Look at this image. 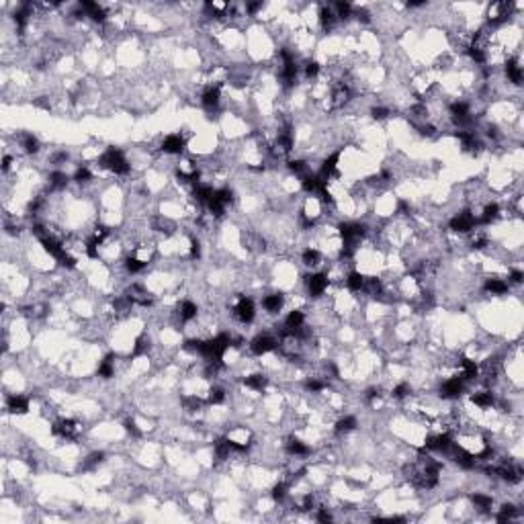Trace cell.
I'll use <instances>...</instances> for the list:
<instances>
[{"instance_id":"7a4b0ae2","label":"cell","mask_w":524,"mask_h":524,"mask_svg":"<svg viewBox=\"0 0 524 524\" xmlns=\"http://www.w3.org/2000/svg\"><path fill=\"white\" fill-rule=\"evenodd\" d=\"M51 434L64 438V440H74L80 434V424L76 420H70V418L57 420V422L51 424Z\"/></svg>"},{"instance_id":"83f0119b","label":"cell","mask_w":524,"mask_h":524,"mask_svg":"<svg viewBox=\"0 0 524 524\" xmlns=\"http://www.w3.org/2000/svg\"><path fill=\"white\" fill-rule=\"evenodd\" d=\"M320 258H322V254H320V250H316V248H305L303 254H301V260H303L305 266H318V264H320Z\"/></svg>"},{"instance_id":"6da1fadb","label":"cell","mask_w":524,"mask_h":524,"mask_svg":"<svg viewBox=\"0 0 524 524\" xmlns=\"http://www.w3.org/2000/svg\"><path fill=\"white\" fill-rule=\"evenodd\" d=\"M99 164L107 170H111L113 174H127L131 170V164L127 162L125 154H123L119 147H109L103 156L99 158Z\"/></svg>"},{"instance_id":"ab89813d","label":"cell","mask_w":524,"mask_h":524,"mask_svg":"<svg viewBox=\"0 0 524 524\" xmlns=\"http://www.w3.org/2000/svg\"><path fill=\"white\" fill-rule=\"evenodd\" d=\"M92 178V172L86 168V166H80L76 172H74V180L78 182V184H84V182H88Z\"/></svg>"},{"instance_id":"cb8c5ba5","label":"cell","mask_w":524,"mask_h":524,"mask_svg":"<svg viewBox=\"0 0 524 524\" xmlns=\"http://www.w3.org/2000/svg\"><path fill=\"white\" fill-rule=\"evenodd\" d=\"M21 147L25 149V154H37L39 152V139L33 133H23L21 135Z\"/></svg>"},{"instance_id":"7bdbcfd3","label":"cell","mask_w":524,"mask_h":524,"mask_svg":"<svg viewBox=\"0 0 524 524\" xmlns=\"http://www.w3.org/2000/svg\"><path fill=\"white\" fill-rule=\"evenodd\" d=\"M123 424H125V430H127V432H129V434H131V436H135V438H139V436H141V430H139V428H137V424H135V420H131V418H127V420H125V422H123Z\"/></svg>"},{"instance_id":"4fadbf2b","label":"cell","mask_w":524,"mask_h":524,"mask_svg":"<svg viewBox=\"0 0 524 524\" xmlns=\"http://www.w3.org/2000/svg\"><path fill=\"white\" fill-rule=\"evenodd\" d=\"M336 21H338V17H336L334 9L328 7V5H322V7H320V25H322V29H324V31H332L334 25H336Z\"/></svg>"},{"instance_id":"e575fe53","label":"cell","mask_w":524,"mask_h":524,"mask_svg":"<svg viewBox=\"0 0 524 524\" xmlns=\"http://www.w3.org/2000/svg\"><path fill=\"white\" fill-rule=\"evenodd\" d=\"M287 489H289V483L279 481V483L272 487V500H274V502H283L285 496H287Z\"/></svg>"},{"instance_id":"ee69618b","label":"cell","mask_w":524,"mask_h":524,"mask_svg":"<svg viewBox=\"0 0 524 524\" xmlns=\"http://www.w3.org/2000/svg\"><path fill=\"white\" fill-rule=\"evenodd\" d=\"M371 115H373V119L383 121V119H387V117L391 115V111H389L387 107H373V109H371Z\"/></svg>"},{"instance_id":"d6a6232c","label":"cell","mask_w":524,"mask_h":524,"mask_svg":"<svg viewBox=\"0 0 524 524\" xmlns=\"http://www.w3.org/2000/svg\"><path fill=\"white\" fill-rule=\"evenodd\" d=\"M305 391H312V393H318V391H324L326 387H328V381H322V379H316V377H312V379H307L305 381Z\"/></svg>"},{"instance_id":"f35d334b","label":"cell","mask_w":524,"mask_h":524,"mask_svg":"<svg viewBox=\"0 0 524 524\" xmlns=\"http://www.w3.org/2000/svg\"><path fill=\"white\" fill-rule=\"evenodd\" d=\"M516 514H518V510H516L512 504H506V506H502V512L496 516V520H498V522H506V520L514 518Z\"/></svg>"},{"instance_id":"d590c367","label":"cell","mask_w":524,"mask_h":524,"mask_svg":"<svg viewBox=\"0 0 524 524\" xmlns=\"http://www.w3.org/2000/svg\"><path fill=\"white\" fill-rule=\"evenodd\" d=\"M410 393H412V385H410V383H397V385L393 387V391H391V395H393L395 399H406Z\"/></svg>"},{"instance_id":"7dc6e473","label":"cell","mask_w":524,"mask_h":524,"mask_svg":"<svg viewBox=\"0 0 524 524\" xmlns=\"http://www.w3.org/2000/svg\"><path fill=\"white\" fill-rule=\"evenodd\" d=\"M244 9H246V13H248V15H252V17H254V15H256L260 9H262V3H248V5H246Z\"/></svg>"},{"instance_id":"5bb4252c","label":"cell","mask_w":524,"mask_h":524,"mask_svg":"<svg viewBox=\"0 0 524 524\" xmlns=\"http://www.w3.org/2000/svg\"><path fill=\"white\" fill-rule=\"evenodd\" d=\"M283 303H285V299H283L281 293H272V295H266L262 299V307L268 314H279L283 310Z\"/></svg>"},{"instance_id":"c3c4849f","label":"cell","mask_w":524,"mask_h":524,"mask_svg":"<svg viewBox=\"0 0 524 524\" xmlns=\"http://www.w3.org/2000/svg\"><path fill=\"white\" fill-rule=\"evenodd\" d=\"M510 281H512L514 285H520V283L524 281V272H522V270H512V272H510Z\"/></svg>"},{"instance_id":"277c9868","label":"cell","mask_w":524,"mask_h":524,"mask_svg":"<svg viewBox=\"0 0 524 524\" xmlns=\"http://www.w3.org/2000/svg\"><path fill=\"white\" fill-rule=\"evenodd\" d=\"M234 316H236L242 324H252V322H254V316H256L254 301H252L250 297H240V301H238L236 307H234Z\"/></svg>"},{"instance_id":"8fae6325","label":"cell","mask_w":524,"mask_h":524,"mask_svg":"<svg viewBox=\"0 0 524 524\" xmlns=\"http://www.w3.org/2000/svg\"><path fill=\"white\" fill-rule=\"evenodd\" d=\"M7 410L11 414H17V416H23L29 412V399L25 395H19V393H13L7 397Z\"/></svg>"},{"instance_id":"b9f144b4","label":"cell","mask_w":524,"mask_h":524,"mask_svg":"<svg viewBox=\"0 0 524 524\" xmlns=\"http://www.w3.org/2000/svg\"><path fill=\"white\" fill-rule=\"evenodd\" d=\"M318 74H320V64H318V61H307V64H305V78L312 80Z\"/></svg>"},{"instance_id":"f546056e","label":"cell","mask_w":524,"mask_h":524,"mask_svg":"<svg viewBox=\"0 0 524 524\" xmlns=\"http://www.w3.org/2000/svg\"><path fill=\"white\" fill-rule=\"evenodd\" d=\"M145 266H147V260H141V258H137V256H129V258L125 260V268H127V272H131V274L141 272Z\"/></svg>"},{"instance_id":"f6af8a7d","label":"cell","mask_w":524,"mask_h":524,"mask_svg":"<svg viewBox=\"0 0 524 524\" xmlns=\"http://www.w3.org/2000/svg\"><path fill=\"white\" fill-rule=\"evenodd\" d=\"M201 256V244L197 240H191V252H189V258L191 260H197Z\"/></svg>"},{"instance_id":"bcb514c9","label":"cell","mask_w":524,"mask_h":524,"mask_svg":"<svg viewBox=\"0 0 524 524\" xmlns=\"http://www.w3.org/2000/svg\"><path fill=\"white\" fill-rule=\"evenodd\" d=\"M314 508H316V500H314V496L307 494V496L303 498V502H301V510L307 512V510H314Z\"/></svg>"},{"instance_id":"9c48e42d","label":"cell","mask_w":524,"mask_h":524,"mask_svg":"<svg viewBox=\"0 0 524 524\" xmlns=\"http://www.w3.org/2000/svg\"><path fill=\"white\" fill-rule=\"evenodd\" d=\"M463 391H465V381L461 379V377L446 379V381L440 385V397H442V399H457Z\"/></svg>"},{"instance_id":"2e32d148","label":"cell","mask_w":524,"mask_h":524,"mask_svg":"<svg viewBox=\"0 0 524 524\" xmlns=\"http://www.w3.org/2000/svg\"><path fill=\"white\" fill-rule=\"evenodd\" d=\"M113 358H115V354L111 352V354H107V356L101 360V364H99V368H97V375H99L101 379H111V377H115Z\"/></svg>"},{"instance_id":"4316f807","label":"cell","mask_w":524,"mask_h":524,"mask_svg":"<svg viewBox=\"0 0 524 524\" xmlns=\"http://www.w3.org/2000/svg\"><path fill=\"white\" fill-rule=\"evenodd\" d=\"M105 461V453H101V451H97V453H90L84 461H82V469L84 471H88V469H95V467H99L101 463Z\"/></svg>"},{"instance_id":"9a60e30c","label":"cell","mask_w":524,"mask_h":524,"mask_svg":"<svg viewBox=\"0 0 524 524\" xmlns=\"http://www.w3.org/2000/svg\"><path fill=\"white\" fill-rule=\"evenodd\" d=\"M197 314H199V307H197V303H193L191 299H184V301L178 305V316H180L182 322H191V320H195Z\"/></svg>"},{"instance_id":"1f68e13d","label":"cell","mask_w":524,"mask_h":524,"mask_svg":"<svg viewBox=\"0 0 524 524\" xmlns=\"http://www.w3.org/2000/svg\"><path fill=\"white\" fill-rule=\"evenodd\" d=\"M334 13H336L338 19H350L352 17V5L350 3H336Z\"/></svg>"},{"instance_id":"5b68a950","label":"cell","mask_w":524,"mask_h":524,"mask_svg":"<svg viewBox=\"0 0 524 524\" xmlns=\"http://www.w3.org/2000/svg\"><path fill=\"white\" fill-rule=\"evenodd\" d=\"M453 436L448 432H440V434H430L424 440V451H440V453H448L453 448Z\"/></svg>"},{"instance_id":"484cf974","label":"cell","mask_w":524,"mask_h":524,"mask_svg":"<svg viewBox=\"0 0 524 524\" xmlns=\"http://www.w3.org/2000/svg\"><path fill=\"white\" fill-rule=\"evenodd\" d=\"M500 215V205L498 203H487L485 209H483V215L477 219V223H491L494 219H498Z\"/></svg>"},{"instance_id":"8d00e7d4","label":"cell","mask_w":524,"mask_h":524,"mask_svg":"<svg viewBox=\"0 0 524 524\" xmlns=\"http://www.w3.org/2000/svg\"><path fill=\"white\" fill-rule=\"evenodd\" d=\"M182 406H184V410H187V412H197V410H201L203 402L197 395H191V397H182Z\"/></svg>"},{"instance_id":"ba28073f","label":"cell","mask_w":524,"mask_h":524,"mask_svg":"<svg viewBox=\"0 0 524 524\" xmlns=\"http://www.w3.org/2000/svg\"><path fill=\"white\" fill-rule=\"evenodd\" d=\"M328 274L326 272H316V274H307L305 276V285H307V293L312 297H320L326 289H328Z\"/></svg>"},{"instance_id":"836d02e7","label":"cell","mask_w":524,"mask_h":524,"mask_svg":"<svg viewBox=\"0 0 524 524\" xmlns=\"http://www.w3.org/2000/svg\"><path fill=\"white\" fill-rule=\"evenodd\" d=\"M471 500H473L475 508H479V510H489L491 504H494V500H491L489 496H485V494H473Z\"/></svg>"},{"instance_id":"603a6c76","label":"cell","mask_w":524,"mask_h":524,"mask_svg":"<svg viewBox=\"0 0 524 524\" xmlns=\"http://www.w3.org/2000/svg\"><path fill=\"white\" fill-rule=\"evenodd\" d=\"M483 289L491 295H506L508 293V283H504L502 279H487Z\"/></svg>"},{"instance_id":"e0dca14e","label":"cell","mask_w":524,"mask_h":524,"mask_svg":"<svg viewBox=\"0 0 524 524\" xmlns=\"http://www.w3.org/2000/svg\"><path fill=\"white\" fill-rule=\"evenodd\" d=\"M68 180H70V178H68L66 172L53 170V172L49 174V178H47V184H49V189H51V191H61V189H66Z\"/></svg>"},{"instance_id":"44dd1931","label":"cell","mask_w":524,"mask_h":524,"mask_svg":"<svg viewBox=\"0 0 524 524\" xmlns=\"http://www.w3.org/2000/svg\"><path fill=\"white\" fill-rule=\"evenodd\" d=\"M147 350H149V338H147L145 334H139V336L135 338V342H133V350H131L129 358L143 356V354H147Z\"/></svg>"},{"instance_id":"7402d4cb","label":"cell","mask_w":524,"mask_h":524,"mask_svg":"<svg viewBox=\"0 0 524 524\" xmlns=\"http://www.w3.org/2000/svg\"><path fill=\"white\" fill-rule=\"evenodd\" d=\"M346 287H348L352 293L362 291V287H364V276H362V272H358V270L348 272V274H346Z\"/></svg>"},{"instance_id":"7c38bea8","label":"cell","mask_w":524,"mask_h":524,"mask_svg":"<svg viewBox=\"0 0 524 524\" xmlns=\"http://www.w3.org/2000/svg\"><path fill=\"white\" fill-rule=\"evenodd\" d=\"M506 76H508V80H510L512 84H516V86L522 84L524 74H522V68H520L518 57H510V59L506 61Z\"/></svg>"},{"instance_id":"ac0fdd59","label":"cell","mask_w":524,"mask_h":524,"mask_svg":"<svg viewBox=\"0 0 524 524\" xmlns=\"http://www.w3.org/2000/svg\"><path fill=\"white\" fill-rule=\"evenodd\" d=\"M471 402L477 406V408H491L496 404V397H494V393L491 391H477V393H473L471 395Z\"/></svg>"},{"instance_id":"8992f818","label":"cell","mask_w":524,"mask_h":524,"mask_svg":"<svg viewBox=\"0 0 524 524\" xmlns=\"http://www.w3.org/2000/svg\"><path fill=\"white\" fill-rule=\"evenodd\" d=\"M276 346H279V340H276V338H272L270 334H258L250 342V352L256 354V356H262L266 352H272Z\"/></svg>"},{"instance_id":"4dcf8cb0","label":"cell","mask_w":524,"mask_h":524,"mask_svg":"<svg viewBox=\"0 0 524 524\" xmlns=\"http://www.w3.org/2000/svg\"><path fill=\"white\" fill-rule=\"evenodd\" d=\"M207 402H209L211 406L223 404V402H226V391H223L221 387H211V389H209V395H207Z\"/></svg>"},{"instance_id":"60d3db41","label":"cell","mask_w":524,"mask_h":524,"mask_svg":"<svg viewBox=\"0 0 524 524\" xmlns=\"http://www.w3.org/2000/svg\"><path fill=\"white\" fill-rule=\"evenodd\" d=\"M215 197H217L223 205H230L234 201V191L232 189H217L215 191Z\"/></svg>"},{"instance_id":"52a82bcc","label":"cell","mask_w":524,"mask_h":524,"mask_svg":"<svg viewBox=\"0 0 524 524\" xmlns=\"http://www.w3.org/2000/svg\"><path fill=\"white\" fill-rule=\"evenodd\" d=\"M219 103H221V88H219L217 84H209V86L203 90V95H201V105H203V109L209 111V113H213V111H217Z\"/></svg>"},{"instance_id":"ffe728a7","label":"cell","mask_w":524,"mask_h":524,"mask_svg":"<svg viewBox=\"0 0 524 524\" xmlns=\"http://www.w3.org/2000/svg\"><path fill=\"white\" fill-rule=\"evenodd\" d=\"M303 324H305V316H303V312H299V310L289 312V316H287V320H285V328H287V332H297L299 328H303Z\"/></svg>"},{"instance_id":"74e56055","label":"cell","mask_w":524,"mask_h":524,"mask_svg":"<svg viewBox=\"0 0 524 524\" xmlns=\"http://www.w3.org/2000/svg\"><path fill=\"white\" fill-rule=\"evenodd\" d=\"M289 168H291V172L299 174L301 178H303L305 174H310V168H307L305 160H291V162H289Z\"/></svg>"},{"instance_id":"d6986e66","label":"cell","mask_w":524,"mask_h":524,"mask_svg":"<svg viewBox=\"0 0 524 524\" xmlns=\"http://www.w3.org/2000/svg\"><path fill=\"white\" fill-rule=\"evenodd\" d=\"M285 448H287V453L293 455V457H307V455H310V446H307L305 442H301L299 438H289L287 444H285Z\"/></svg>"},{"instance_id":"3957f363","label":"cell","mask_w":524,"mask_h":524,"mask_svg":"<svg viewBox=\"0 0 524 524\" xmlns=\"http://www.w3.org/2000/svg\"><path fill=\"white\" fill-rule=\"evenodd\" d=\"M448 228L457 234H467V232H473L477 228V217L471 213V211H463V213H457L455 217L448 221Z\"/></svg>"},{"instance_id":"f1b7e54d","label":"cell","mask_w":524,"mask_h":524,"mask_svg":"<svg viewBox=\"0 0 524 524\" xmlns=\"http://www.w3.org/2000/svg\"><path fill=\"white\" fill-rule=\"evenodd\" d=\"M244 385L246 387H250V389H254V391H262L264 387H266V377L264 375H248L244 379Z\"/></svg>"},{"instance_id":"30bf717a","label":"cell","mask_w":524,"mask_h":524,"mask_svg":"<svg viewBox=\"0 0 524 524\" xmlns=\"http://www.w3.org/2000/svg\"><path fill=\"white\" fill-rule=\"evenodd\" d=\"M184 147H187V139H184L180 133H172V135H166L164 141H162V152L164 154H182Z\"/></svg>"},{"instance_id":"681fc988","label":"cell","mask_w":524,"mask_h":524,"mask_svg":"<svg viewBox=\"0 0 524 524\" xmlns=\"http://www.w3.org/2000/svg\"><path fill=\"white\" fill-rule=\"evenodd\" d=\"M318 520L320 522H332V514L328 512V508H320L318 510Z\"/></svg>"},{"instance_id":"d4e9b609","label":"cell","mask_w":524,"mask_h":524,"mask_svg":"<svg viewBox=\"0 0 524 524\" xmlns=\"http://www.w3.org/2000/svg\"><path fill=\"white\" fill-rule=\"evenodd\" d=\"M356 418L354 416H344V418H340L336 422V434H346V432H352V430L356 428Z\"/></svg>"}]
</instances>
